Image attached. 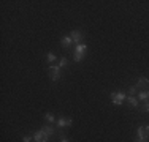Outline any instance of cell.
<instances>
[{"mask_svg": "<svg viewBox=\"0 0 149 142\" xmlns=\"http://www.w3.org/2000/svg\"><path fill=\"white\" fill-rule=\"evenodd\" d=\"M86 51H87V46L86 44H76V49H74V55H73V60L74 62H81L86 55Z\"/></svg>", "mask_w": 149, "mask_h": 142, "instance_id": "obj_1", "label": "cell"}, {"mask_svg": "<svg viewBox=\"0 0 149 142\" xmlns=\"http://www.w3.org/2000/svg\"><path fill=\"white\" fill-rule=\"evenodd\" d=\"M136 137L144 141H149V125H143L136 130Z\"/></svg>", "mask_w": 149, "mask_h": 142, "instance_id": "obj_2", "label": "cell"}, {"mask_svg": "<svg viewBox=\"0 0 149 142\" xmlns=\"http://www.w3.org/2000/svg\"><path fill=\"white\" fill-rule=\"evenodd\" d=\"M33 142H49V136L46 133H43V131H37V133L33 134Z\"/></svg>", "mask_w": 149, "mask_h": 142, "instance_id": "obj_3", "label": "cell"}, {"mask_svg": "<svg viewBox=\"0 0 149 142\" xmlns=\"http://www.w3.org/2000/svg\"><path fill=\"white\" fill-rule=\"evenodd\" d=\"M111 99H113V104L120 106L122 101L125 99V95H124L122 92H116V93H111Z\"/></svg>", "mask_w": 149, "mask_h": 142, "instance_id": "obj_4", "label": "cell"}, {"mask_svg": "<svg viewBox=\"0 0 149 142\" xmlns=\"http://www.w3.org/2000/svg\"><path fill=\"white\" fill-rule=\"evenodd\" d=\"M135 87H136L138 90H148V87H149V77H144V76L140 77Z\"/></svg>", "mask_w": 149, "mask_h": 142, "instance_id": "obj_5", "label": "cell"}, {"mask_svg": "<svg viewBox=\"0 0 149 142\" xmlns=\"http://www.w3.org/2000/svg\"><path fill=\"white\" fill-rule=\"evenodd\" d=\"M49 71H51V79L52 81H59V77H60V68L57 65H51V66H48Z\"/></svg>", "mask_w": 149, "mask_h": 142, "instance_id": "obj_6", "label": "cell"}, {"mask_svg": "<svg viewBox=\"0 0 149 142\" xmlns=\"http://www.w3.org/2000/svg\"><path fill=\"white\" fill-rule=\"evenodd\" d=\"M70 37H72V40H73L74 44H81V41H83V38H84V37H83V33H81L79 30H73Z\"/></svg>", "mask_w": 149, "mask_h": 142, "instance_id": "obj_7", "label": "cell"}, {"mask_svg": "<svg viewBox=\"0 0 149 142\" xmlns=\"http://www.w3.org/2000/svg\"><path fill=\"white\" fill-rule=\"evenodd\" d=\"M73 125V122L70 119H63V117H60V119L57 120V126L60 128V130H62L63 126H72Z\"/></svg>", "mask_w": 149, "mask_h": 142, "instance_id": "obj_8", "label": "cell"}, {"mask_svg": "<svg viewBox=\"0 0 149 142\" xmlns=\"http://www.w3.org/2000/svg\"><path fill=\"white\" fill-rule=\"evenodd\" d=\"M60 43H62V46L63 48H72V44H73V40H72V37H63L62 40H60Z\"/></svg>", "mask_w": 149, "mask_h": 142, "instance_id": "obj_9", "label": "cell"}, {"mask_svg": "<svg viewBox=\"0 0 149 142\" xmlns=\"http://www.w3.org/2000/svg\"><path fill=\"white\" fill-rule=\"evenodd\" d=\"M138 99L140 101H149V88L148 90H141L140 95H138Z\"/></svg>", "mask_w": 149, "mask_h": 142, "instance_id": "obj_10", "label": "cell"}, {"mask_svg": "<svg viewBox=\"0 0 149 142\" xmlns=\"http://www.w3.org/2000/svg\"><path fill=\"white\" fill-rule=\"evenodd\" d=\"M41 131H43V133H46L49 137H51L52 134H54V128H52V126H48V125H45L43 128H41Z\"/></svg>", "mask_w": 149, "mask_h": 142, "instance_id": "obj_11", "label": "cell"}, {"mask_svg": "<svg viewBox=\"0 0 149 142\" xmlns=\"http://www.w3.org/2000/svg\"><path fill=\"white\" fill-rule=\"evenodd\" d=\"M127 101H129V104L132 106V108H138V104H140V101H138L135 97H129V98H127Z\"/></svg>", "mask_w": 149, "mask_h": 142, "instance_id": "obj_12", "label": "cell"}, {"mask_svg": "<svg viewBox=\"0 0 149 142\" xmlns=\"http://www.w3.org/2000/svg\"><path fill=\"white\" fill-rule=\"evenodd\" d=\"M46 62H48V63L56 62V55L52 54V52H48V54H46Z\"/></svg>", "mask_w": 149, "mask_h": 142, "instance_id": "obj_13", "label": "cell"}, {"mask_svg": "<svg viewBox=\"0 0 149 142\" xmlns=\"http://www.w3.org/2000/svg\"><path fill=\"white\" fill-rule=\"evenodd\" d=\"M67 63H68V60H67L65 57H62V59H59L57 66H59V68H63V66H67Z\"/></svg>", "mask_w": 149, "mask_h": 142, "instance_id": "obj_14", "label": "cell"}, {"mask_svg": "<svg viewBox=\"0 0 149 142\" xmlns=\"http://www.w3.org/2000/svg\"><path fill=\"white\" fill-rule=\"evenodd\" d=\"M141 111H143V112H149V101H144V104L143 106H141Z\"/></svg>", "mask_w": 149, "mask_h": 142, "instance_id": "obj_15", "label": "cell"}, {"mask_svg": "<svg viewBox=\"0 0 149 142\" xmlns=\"http://www.w3.org/2000/svg\"><path fill=\"white\" fill-rule=\"evenodd\" d=\"M45 120H46V122H54V115H52V114H46Z\"/></svg>", "mask_w": 149, "mask_h": 142, "instance_id": "obj_16", "label": "cell"}, {"mask_svg": "<svg viewBox=\"0 0 149 142\" xmlns=\"http://www.w3.org/2000/svg\"><path fill=\"white\" fill-rule=\"evenodd\" d=\"M136 90H138V88H136V87H135V85H132V87H130V88H129V93H130V97H133V95H135V93H136Z\"/></svg>", "mask_w": 149, "mask_h": 142, "instance_id": "obj_17", "label": "cell"}, {"mask_svg": "<svg viewBox=\"0 0 149 142\" xmlns=\"http://www.w3.org/2000/svg\"><path fill=\"white\" fill-rule=\"evenodd\" d=\"M33 141V137H30V136H24L22 137V142H32Z\"/></svg>", "mask_w": 149, "mask_h": 142, "instance_id": "obj_18", "label": "cell"}, {"mask_svg": "<svg viewBox=\"0 0 149 142\" xmlns=\"http://www.w3.org/2000/svg\"><path fill=\"white\" fill-rule=\"evenodd\" d=\"M135 142H148V141H144V139H140V137H136V139H135Z\"/></svg>", "mask_w": 149, "mask_h": 142, "instance_id": "obj_19", "label": "cell"}, {"mask_svg": "<svg viewBox=\"0 0 149 142\" xmlns=\"http://www.w3.org/2000/svg\"><path fill=\"white\" fill-rule=\"evenodd\" d=\"M60 142H70L68 139H65V137H60Z\"/></svg>", "mask_w": 149, "mask_h": 142, "instance_id": "obj_20", "label": "cell"}]
</instances>
